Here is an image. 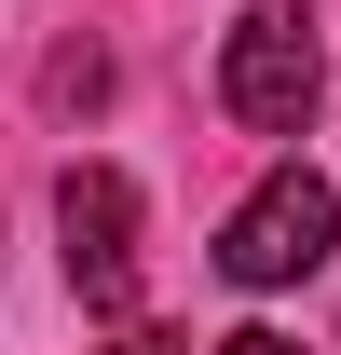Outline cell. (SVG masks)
<instances>
[{"instance_id": "cell-1", "label": "cell", "mask_w": 341, "mask_h": 355, "mask_svg": "<svg viewBox=\"0 0 341 355\" xmlns=\"http://www.w3.org/2000/svg\"><path fill=\"white\" fill-rule=\"evenodd\" d=\"M218 96H232V123L300 137V123H314V96H328V42H314V14L259 0L246 28H232V55H218Z\"/></svg>"}, {"instance_id": "cell-2", "label": "cell", "mask_w": 341, "mask_h": 355, "mask_svg": "<svg viewBox=\"0 0 341 355\" xmlns=\"http://www.w3.org/2000/svg\"><path fill=\"white\" fill-rule=\"evenodd\" d=\"M328 232H341V205H328V178H259L246 205H232V232H218V273L232 287H300V273L328 260Z\"/></svg>"}, {"instance_id": "cell-3", "label": "cell", "mask_w": 341, "mask_h": 355, "mask_svg": "<svg viewBox=\"0 0 341 355\" xmlns=\"http://www.w3.org/2000/svg\"><path fill=\"white\" fill-rule=\"evenodd\" d=\"M55 232H69V287H82L96 314H137V191H123L110 164H69Z\"/></svg>"}, {"instance_id": "cell-4", "label": "cell", "mask_w": 341, "mask_h": 355, "mask_svg": "<svg viewBox=\"0 0 341 355\" xmlns=\"http://www.w3.org/2000/svg\"><path fill=\"white\" fill-rule=\"evenodd\" d=\"M96 96H110V55L69 42V55H55V110H96Z\"/></svg>"}, {"instance_id": "cell-5", "label": "cell", "mask_w": 341, "mask_h": 355, "mask_svg": "<svg viewBox=\"0 0 341 355\" xmlns=\"http://www.w3.org/2000/svg\"><path fill=\"white\" fill-rule=\"evenodd\" d=\"M218 355H300V342H287V328H232Z\"/></svg>"}, {"instance_id": "cell-6", "label": "cell", "mask_w": 341, "mask_h": 355, "mask_svg": "<svg viewBox=\"0 0 341 355\" xmlns=\"http://www.w3.org/2000/svg\"><path fill=\"white\" fill-rule=\"evenodd\" d=\"M110 355H191V342H164V328H137V342H110Z\"/></svg>"}]
</instances>
